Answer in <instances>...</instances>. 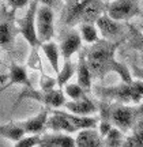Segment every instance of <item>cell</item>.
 I'll use <instances>...</instances> for the list:
<instances>
[{
	"instance_id": "cell-20",
	"label": "cell",
	"mask_w": 143,
	"mask_h": 147,
	"mask_svg": "<svg viewBox=\"0 0 143 147\" xmlns=\"http://www.w3.org/2000/svg\"><path fill=\"white\" fill-rule=\"evenodd\" d=\"M79 33L82 37V41L86 44H90V45H94L95 42L101 40V34L95 26V23H80Z\"/></svg>"
},
{
	"instance_id": "cell-24",
	"label": "cell",
	"mask_w": 143,
	"mask_h": 147,
	"mask_svg": "<svg viewBox=\"0 0 143 147\" xmlns=\"http://www.w3.org/2000/svg\"><path fill=\"white\" fill-rule=\"evenodd\" d=\"M15 36L14 27L8 22H1L0 23V47H5L12 42Z\"/></svg>"
},
{
	"instance_id": "cell-10",
	"label": "cell",
	"mask_w": 143,
	"mask_h": 147,
	"mask_svg": "<svg viewBox=\"0 0 143 147\" xmlns=\"http://www.w3.org/2000/svg\"><path fill=\"white\" fill-rule=\"evenodd\" d=\"M95 26L98 29V32L101 34V38L108 40V41H121V37L124 34V25L121 22L112 19L108 14H102V15L97 19Z\"/></svg>"
},
{
	"instance_id": "cell-13",
	"label": "cell",
	"mask_w": 143,
	"mask_h": 147,
	"mask_svg": "<svg viewBox=\"0 0 143 147\" xmlns=\"http://www.w3.org/2000/svg\"><path fill=\"white\" fill-rule=\"evenodd\" d=\"M76 147H105V140L98 129L87 128L82 129L75 136Z\"/></svg>"
},
{
	"instance_id": "cell-19",
	"label": "cell",
	"mask_w": 143,
	"mask_h": 147,
	"mask_svg": "<svg viewBox=\"0 0 143 147\" xmlns=\"http://www.w3.org/2000/svg\"><path fill=\"white\" fill-rule=\"evenodd\" d=\"M26 135L25 129L21 127L19 123H8V124H0V136L10 140V142H18L19 139Z\"/></svg>"
},
{
	"instance_id": "cell-12",
	"label": "cell",
	"mask_w": 143,
	"mask_h": 147,
	"mask_svg": "<svg viewBox=\"0 0 143 147\" xmlns=\"http://www.w3.org/2000/svg\"><path fill=\"white\" fill-rule=\"evenodd\" d=\"M48 119H49V112L48 109H44L27 120L19 121V124L25 129L26 135H41L42 131L47 128Z\"/></svg>"
},
{
	"instance_id": "cell-15",
	"label": "cell",
	"mask_w": 143,
	"mask_h": 147,
	"mask_svg": "<svg viewBox=\"0 0 143 147\" xmlns=\"http://www.w3.org/2000/svg\"><path fill=\"white\" fill-rule=\"evenodd\" d=\"M64 106H65L67 112L76 116H93L98 112V106L89 97H85L78 101H67Z\"/></svg>"
},
{
	"instance_id": "cell-27",
	"label": "cell",
	"mask_w": 143,
	"mask_h": 147,
	"mask_svg": "<svg viewBox=\"0 0 143 147\" xmlns=\"http://www.w3.org/2000/svg\"><path fill=\"white\" fill-rule=\"evenodd\" d=\"M29 3H30V0H7V5H8L12 11L21 10L23 7L29 5Z\"/></svg>"
},
{
	"instance_id": "cell-11",
	"label": "cell",
	"mask_w": 143,
	"mask_h": 147,
	"mask_svg": "<svg viewBox=\"0 0 143 147\" xmlns=\"http://www.w3.org/2000/svg\"><path fill=\"white\" fill-rule=\"evenodd\" d=\"M82 37L79 30H69L60 42V52L64 60H71V57L78 52L82 47Z\"/></svg>"
},
{
	"instance_id": "cell-29",
	"label": "cell",
	"mask_w": 143,
	"mask_h": 147,
	"mask_svg": "<svg viewBox=\"0 0 143 147\" xmlns=\"http://www.w3.org/2000/svg\"><path fill=\"white\" fill-rule=\"evenodd\" d=\"M136 109H138L139 116H143V102H140V104L136 106Z\"/></svg>"
},
{
	"instance_id": "cell-8",
	"label": "cell",
	"mask_w": 143,
	"mask_h": 147,
	"mask_svg": "<svg viewBox=\"0 0 143 147\" xmlns=\"http://www.w3.org/2000/svg\"><path fill=\"white\" fill-rule=\"evenodd\" d=\"M38 0H33L30 5L27 7V11L18 23V29L22 37L29 42L30 47H37L40 41L37 37V27H36V15H37Z\"/></svg>"
},
{
	"instance_id": "cell-1",
	"label": "cell",
	"mask_w": 143,
	"mask_h": 147,
	"mask_svg": "<svg viewBox=\"0 0 143 147\" xmlns=\"http://www.w3.org/2000/svg\"><path fill=\"white\" fill-rule=\"evenodd\" d=\"M120 42L121 41L113 42L101 38L98 42H95L94 45L90 47V49L86 53V60L91 69L93 76L102 79L108 74L115 72L119 74V76L125 83H130L134 80L132 74L128 69L127 65L119 63L115 57Z\"/></svg>"
},
{
	"instance_id": "cell-30",
	"label": "cell",
	"mask_w": 143,
	"mask_h": 147,
	"mask_svg": "<svg viewBox=\"0 0 143 147\" xmlns=\"http://www.w3.org/2000/svg\"><path fill=\"white\" fill-rule=\"evenodd\" d=\"M140 29H142V30H143V21L140 22Z\"/></svg>"
},
{
	"instance_id": "cell-16",
	"label": "cell",
	"mask_w": 143,
	"mask_h": 147,
	"mask_svg": "<svg viewBox=\"0 0 143 147\" xmlns=\"http://www.w3.org/2000/svg\"><path fill=\"white\" fill-rule=\"evenodd\" d=\"M91 82H93V74L86 60V53H80L76 64V83L82 86L86 91H90Z\"/></svg>"
},
{
	"instance_id": "cell-4",
	"label": "cell",
	"mask_w": 143,
	"mask_h": 147,
	"mask_svg": "<svg viewBox=\"0 0 143 147\" xmlns=\"http://www.w3.org/2000/svg\"><path fill=\"white\" fill-rule=\"evenodd\" d=\"M106 12V5L102 0H72L68 5L65 23H95L102 14Z\"/></svg>"
},
{
	"instance_id": "cell-9",
	"label": "cell",
	"mask_w": 143,
	"mask_h": 147,
	"mask_svg": "<svg viewBox=\"0 0 143 147\" xmlns=\"http://www.w3.org/2000/svg\"><path fill=\"white\" fill-rule=\"evenodd\" d=\"M22 100L23 98H30V100H36L38 102H41L42 105H45L49 109H57L60 106L65 105V94H64L63 90H49V91H45V90H25L22 93Z\"/></svg>"
},
{
	"instance_id": "cell-2",
	"label": "cell",
	"mask_w": 143,
	"mask_h": 147,
	"mask_svg": "<svg viewBox=\"0 0 143 147\" xmlns=\"http://www.w3.org/2000/svg\"><path fill=\"white\" fill-rule=\"evenodd\" d=\"M98 125V120L91 116H76L69 112L52 109L48 119L47 128L52 132H63V134H78L82 129L95 128Z\"/></svg>"
},
{
	"instance_id": "cell-28",
	"label": "cell",
	"mask_w": 143,
	"mask_h": 147,
	"mask_svg": "<svg viewBox=\"0 0 143 147\" xmlns=\"http://www.w3.org/2000/svg\"><path fill=\"white\" fill-rule=\"evenodd\" d=\"M131 74H132V76H135V79L143 80V68H139L136 65H134L132 68H131Z\"/></svg>"
},
{
	"instance_id": "cell-5",
	"label": "cell",
	"mask_w": 143,
	"mask_h": 147,
	"mask_svg": "<svg viewBox=\"0 0 143 147\" xmlns=\"http://www.w3.org/2000/svg\"><path fill=\"white\" fill-rule=\"evenodd\" d=\"M139 113L136 106H128L124 104L108 105L104 104L101 106V119L111 121L113 127H116L123 132L134 129L139 120Z\"/></svg>"
},
{
	"instance_id": "cell-26",
	"label": "cell",
	"mask_w": 143,
	"mask_h": 147,
	"mask_svg": "<svg viewBox=\"0 0 143 147\" xmlns=\"http://www.w3.org/2000/svg\"><path fill=\"white\" fill-rule=\"evenodd\" d=\"M41 142V135H25L18 142L14 143L12 147H38Z\"/></svg>"
},
{
	"instance_id": "cell-18",
	"label": "cell",
	"mask_w": 143,
	"mask_h": 147,
	"mask_svg": "<svg viewBox=\"0 0 143 147\" xmlns=\"http://www.w3.org/2000/svg\"><path fill=\"white\" fill-rule=\"evenodd\" d=\"M40 45H41V49H42L47 60L49 61V64H51L52 69L57 74L59 71H60V56H61L60 47L53 41L42 42V44H40Z\"/></svg>"
},
{
	"instance_id": "cell-25",
	"label": "cell",
	"mask_w": 143,
	"mask_h": 147,
	"mask_svg": "<svg viewBox=\"0 0 143 147\" xmlns=\"http://www.w3.org/2000/svg\"><path fill=\"white\" fill-rule=\"evenodd\" d=\"M127 44L128 47L134 49V51L143 52V33L136 30V29H132L127 40Z\"/></svg>"
},
{
	"instance_id": "cell-7",
	"label": "cell",
	"mask_w": 143,
	"mask_h": 147,
	"mask_svg": "<svg viewBox=\"0 0 143 147\" xmlns=\"http://www.w3.org/2000/svg\"><path fill=\"white\" fill-rule=\"evenodd\" d=\"M36 27L40 44L52 41L55 34V12L47 4H38L37 15H36Z\"/></svg>"
},
{
	"instance_id": "cell-3",
	"label": "cell",
	"mask_w": 143,
	"mask_h": 147,
	"mask_svg": "<svg viewBox=\"0 0 143 147\" xmlns=\"http://www.w3.org/2000/svg\"><path fill=\"white\" fill-rule=\"evenodd\" d=\"M95 93L101 98L115 101L117 104H140L143 100V80L134 79L132 82L112 86V87H97Z\"/></svg>"
},
{
	"instance_id": "cell-21",
	"label": "cell",
	"mask_w": 143,
	"mask_h": 147,
	"mask_svg": "<svg viewBox=\"0 0 143 147\" xmlns=\"http://www.w3.org/2000/svg\"><path fill=\"white\" fill-rule=\"evenodd\" d=\"M74 74H76V65L71 60H65L63 67H60V71L57 72V78H56L59 87L63 89L65 84H68L69 79L74 76Z\"/></svg>"
},
{
	"instance_id": "cell-14",
	"label": "cell",
	"mask_w": 143,
	"mask_h": 147,
	"mask_svg": "<svg viewBox=\"0 0 143 147\" xmlns=\"http://www.w3.org/2000/svg\"><path fill=\"white\" fill-rule=\"evenodd\" d=\"M38 147H76L75 138L69 134L53 132L41 135V142Z\"/></svg>"
},
{
	"instance_id": "cell-32",
	"label": "cell",
	"mask_w": 143,
	"mask_h": 147,
	"mask_svg": "<svg viewBox=\"0 0 143 147\" xmlns=\"http://www.w3.org/2000/svg\"><path fill=\"white\" fill-rule=\"evenodd\" d=\"M0 1H1V0H0Z\"/></svg>"
},
{
	"instance_id": "cell-31",
	"label": "cell",
	"mask_w": 143,
	"mask_h": 147,
	"mask_svg": "<svg viewBox=\"0 0 143 147\" xmlns=\"http://www.w3.org/2000/svg\"><path fill=\"white\" fill-rule=\"evenodd\" d=\"M0 64H1V51H0Z\"/></svg>"
},
{
	"instance_id": "cell-23",
	"label": "cell",
	"mask_w": 143,
	"mask_h": 147,
	"mask_svg": "<svg viewBox=\"0 0 143 147\" xmlns=\"http://www.w3.org/2000/svg\"><path fill=\"white\" fill-rule=\"evenodd\" d=\"M63 91L65 97L69 98V101H78V100H82V98H85L87 97L86 95V91L82 86H79L78 83H68L65 84L63 87Z\"/></svg>"
},
{
	"instance_id": "cell-22",
	"label": "cell",
	"mask_w": 143,
	"mask_h": 147,
	"mask_svg": "<svg viewBox=\"0 0 143 147\" xmlns=\"http://www.w3.org/2000/svg\"><path fill=\"white\" fill-rule=\"evenodd\" d=\"M127 138L124 136V132L121 129H119L116 127H113L109 134L104 138L105 140V147H124Z\"/></svg>"
},
{
	"instance_id": "cell-6",
	"label": "cell",
	"mask_w": 143,
	"mask_h": 147,
	"mask_svg": "<svg viewBox=\"0 0 143 147\" xmlns=\"http://www.w3.org/2000/svg\"><path fill=\"white\" fill-rule=\"evenodd\" d=\"M140 0H111L106 5V14L119 22L130 21L140 14Z\"/></svg>"
},
{
	"instance_id": "cell-17",
	"label": "cell",
	"mask_w": 143,
	"mask_h": 147,
	"mask_svg": "<svg viewBox=\"0 0 143 147\" xmlns=\"http://www.w3.org/2000/svg\"><path fill=\"white\" fill-rule=\"evenodd\" d=\"M15 84H25V86H30L29 82V76H27V71L23 65L19 64H11L10 69H8V75H7V82L1 90L7 89L10 86H15Z\"/></svg>"
}]
</instances>
